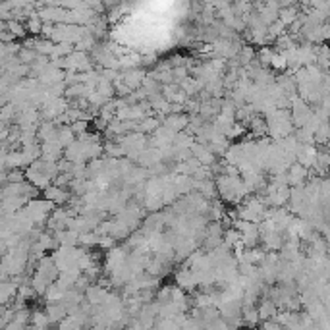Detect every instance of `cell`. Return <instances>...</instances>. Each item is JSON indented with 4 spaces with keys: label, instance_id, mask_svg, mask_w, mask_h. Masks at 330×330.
Returning a JSON list of instances; mask_svg holds the SVG:
<instances>
[{
    "label": "cell",
    "instance_id": "8992f818",
    "mask_svg": "<svg viewBox=\"0 0 330 330\" xmlns=\"http://www.w3.org/2000/svg\"><path fill=\"white\" fill-rule=\"evenodd\" d=\"M299 16V10L296 8V4L294 6H286V8H280V14H278V17H280V22H284V24L290 27L292 24H294V20Z\"/></svg>",
    "mask_w": 330,
    "mask_h": 330
},
{
    "label": "cell",
    "instance_id": "6da1fadb",
    "mask_svg": "<svg viewBox=\"0 0 330 330\" xmlns=\"http://www.w3.org/2000/svg\"><path fill=\"white\" fill-rule=\"evenodd\" d=\"M307 176H309V168L299 164V162H294L288 170V184L290 185H303L307 182Z\"/></svg>",
    "mask_w": 330,
    "mask_h": 330
},
{
    "label": "cell",
    "instance_id": "5b68a950",
    "mask_svg": "<svg viewBox=\"0 0 330 330\" xmlns=\"http://www.w3.org/2000/svg\"><path fill=\"white\" fill-rule=\"evenodd\" d=\"M330 139V122H322L321 126L317 128L315 131V143H319V145H326V141Z\"/></svg>",
    "mask_w": 330,
    "mask_h": 330
},
{
    "label": "cell",
    "instance_id": "9c48e42d",
    "mask_svg": "<svg viewBox=\"0 0 330 330\" xmlns=\"http://www.w3.org/2000/svg\"><path fill=\"white\" fill-rule=\"evenodd\" d=\"M8 29L14 33V35H17V37H24L25 29H27V27H22V25H20V22H16V20H14V22H8Z\"/></svg>",
    "mask_w": 330,
    "mask_h": 330
},
{
    "label": "cell",
    "instance_id": "52a82bcc",
    "mask_svg": "<svg viewBox=\"0 0 330 330\" xmlns=\"http://www.w3.org/2000/svg\"><path fill=\"white\" fill-rule=\"evenodd\" d=\"M236 58L240 60V64H242V66H249L251 62L255 60V50L251 49V47H242Z\"/></svg>",
    "mask_w": 330,
    "mask_h": 330
},
{
    "label": "cell",
    "instance_id": "ba28073f",
    "mask_svg": "<svg viewBox=\"0 0 330 330\" xmlns=\"http://www.w3.org/2000/svg\"><path fill=\"white\" fill-rule=\"evenodd\" d=\"M137 128L139 131H153V129H159V120H154V118H143L141 124H137Z\"/></svg>",
    "mask_w": 330,
    "mask_h": 330
},
{
    "label": "cell",
    "instance_id": "30bf717a",
    "mask_svg": "<svg viewBox=\"0 0 330 330\" xmlns=\"http://www.w3.org/2000/svg\"><path fill=\"white\" fill-rule=\"evenodd\" d=\"M324 0H301V4H303V12H309V10H313V8H319Z\"/></svg>",
    "mask_w": 330,
    "mask_h": 330
},
{
    "label": "cell",
    "instance_id": "7a4b0ae2",
    "mask_svg": "<svg viewBox=\"0 0 330 330\" xmlns=\"http://www.w3.org/2000/svg\"><path fill=\"white\" fill-rule=\"evenodd\" d=\"M187 124H189V120H187V116H184V114L170 112L168 118H164V126H166V128H170V129H174V131L184 129Z\"/></svg>",
    "mask_w": 330,
    "mask_h": 330
},
{
    "label": "cell",
    "instance_id": "277c9868",
    "mask_svg": "<svg viewBox=\"0 0 330 330\" xmlns=\"http://www.w3.org/2000/svg\"><path fill=\"white\" fill-rule=\"evenodd\" d=\"M278 315V309H276V301H268V299H263V303L259 307V317L261 319H274Z\"/></svg>",
    "mask_w": 330,
    "mask_h": 330
},
{
    "label": "cell",
    "instance_id": "3957f363",
    "mask_svg": "<svg viewBox=\"0 0 330 330\" xmlns=\"http://www.w3.org/2000/svg\"><path fill=\"white\" fill-rule=\"evenodd\" d=\"M124 83L128 85L129 89H139L141 85H143V72L141 70H129V72L124 73Z\"/></svg>",
    "mask_w": 330,
    "mask_h": 330
}]
</instances>
